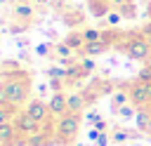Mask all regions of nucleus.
Returning <instances> with one entry per match:
<instances>
[{"mask_svg":"<svg viewBox=\"0 0 151 146\" xmlns=\"http://www.w3.org/2000/svg\"><path fill=\"white\" fill-rule=\"evenodd\" d=\"M5 87H7V104L12 108H21L31 99V75L21 68L12 71L5 75Z\"/></svg>","mask_w":151,"mask_h":146,"instance_id":"1","label":"nucleus"},{"mask_svg":"<svg viewBox=\"0 0 151 146\" xmlns=\"http://www.w3.org/2000/svg\"><path fill=\"white\" fill-rule=\"evenodd\" d=\"M80 122H83V113H64L61 118H57V127H54V141L59 146H73L76 137L80 132Z\"/></svg>","mask_w":151,"mask_h":146,"instance_id":"2","label":"nucleus"},{"mask_svg":"<svg viewBox=\"0 0 151 146\" xmlns=\"http://www.w3.org/2000/svg\"><path fill=\"white\" fill-rule=\"evenodd\" d=\"M120 49L132 61H149V57H151V40L144 33H130L120 42Z\"/></svg>","mask_w":151,"mask_h":146,"instance_id":"3","label":"nucleus"},{"mask_svg":"<svg viewBox=\"0 0 151 146\" xmlns=\"http://www.w3.org/2000/svg\"><path fill=\"white\" fill-rule=\"evenodd\" d=\"M130 104L137 108H151V80H134L130 87Z\"/></svg>","mask_w":151,"mask_h":146,"instance_id":"4","label":"nucleus"},{"mask_svg":"<svg viewBox=\"0 0 151 146\" xmlns=\"http://www.w3.org/2000/svg\"><path fill=\"white\" fill-rule=\"evenodd\" d=\"M14 127H17V132H19V137H33V134H38L40 130H42V125L28 113V111H24V108H19L17 111V115H14Z\"/></svg>","mask_w":151,"mask_h":146,"instance_id":"5","label":"nucleus"},{"mask_svg":"<svg viewBox=\"0 0 151 146\" xmlns=\"http://www.w3.org/2000/svg\"><path fill=\"white\" fill-rule=\"evenodd\" d=\"M24 111H28V113H31V115H33V118L42 125V127H45V125L54 118V115H52V111H50V106H47V101H42L40 97L28 99V104L24 106Z\"/></svg>","mask_w":151,"mask_h":146,"instance_id":"6","label":"nucleus"},{"mask_svg":"<svg viewBox=\"0 0 151 146\" xmlns=\"http://www.w3.org/2000/svg\"><path fill=\"white\" fill-rule=\"evenodd\" d=\"M47 106H50V111H52L54 118H61L64 113H68V94L66 92H52Z\"/></svg>","mask_w":151,"mask_h":146,"instance_id":"7","label":"nucleus"},{"mask_svg":"<svg viewBox=\"0 0 151 146\" xmlns=\"http://www.w3.org/2000/svg\"><path fill=\"white\" fill-rule=\"evenodd\" d=\"M109 47H111V35H106L104 40H97V42H87L85 49H83V57H99Z\"/></svg>","mask_w":151,"mask_h":146,"instance_id":"8","label":"nucleus"},{"mask_svg":"<svg viewBox=\"0 0 151 146\" xmlns=\"http://www.w3.org/2000/svg\"><path fill=\"white\" fill-rule=\"evenodd\" d=\"M17 137H19V132H17L14 122L0 125V146H14L17 144Z\"/></svg>","mask_w":151,"mask_h":146,"instance_id":"9","label":"nucleus"},{"mask_svg":"<svg viewBox=\"0 0 151 146\" xmlns=\"http://www.w3.org/2000/svg\"><path fill=\"white\" fill-rule=\"evenodd\" d=\"M64 42L76 52V54H83V49H85V38H83V31H71L66 38H64Z\"/></svg>","mask_w":151,"mask_h":146,"instance_id":"10","label":"nucleus"},{"mask_svg":"<svg viewBox=\"0 0 151 146\" xmlns=\"http://www.w3.org/2000/svg\"><path fill=\"white\" fill-rule=\"evenodd\" d=\"M14 16L19 21H31L33 19V5L28 0H17L14 2Z\"/></svg>","mask_w":151,"mask_h":146,"instance_id":"11","label":"nucleus"},{"mask_svg":"<svg viewBox=\"0 0 151 146\" xmlns=\"http://www.w3.org/2000/svg\"><path fill=\"white\" fill-rule=\"evenodd\" d=\"M125 104H130V92H127V87H118V89H113L111 92V111L116 113L120 106H125Z\"/></svg>","mask_w":151,"mask_h":146,"instance_id":"12","label":"nucleus"},{"mask_svg":"<svg viewBox=\"0 0 151 146\" xmlns=\"http://www.w3.org/2000/svg\"><path fill=\"white\" fill-rule=\"evenodd\" d=\"M87 106V97L83 92H71L68 94V111L71 113H83Z\"/></svg>","mask_w":151,"mask_h":146,"instance_id":"13","label":"nucleus"},{"mask_svg":"<svg viewBox=\"0 0 151 146\" xmlns=\"http://www.w3.org/2000/svg\"><path fill=\"white\" fill-rule=\"evenodd\" d=\"M47 75H50V80H66V75H68V66H64V64H59V66H50V68H47Z\"/></svg>","mask_w":151,"mask_h":146,"instance_id":"14","label":"nucleus"},{"mask_svg":"<svg viewBox=\"0 0 151 146\" xmlns=\"http://www.w3.org/2000/svg\"><path fill=\"white\" fill-rule=\"evenodd\" d=\"M132 137H137V134H132L130 130L118 127V130H113V132H111V144H125V141H127V139H132Z\"/></svg>","mask_w":151,"mask_h":146,"instance_id":"15","label":"nucleus"},{"mask_svg":"<svg viewBox=\"0 0 151 146\" xmlns=\"http://www.w3.org/2000/svg\"><path fill=\"white\" fill-rule=\"evenodd\" d=\"M83 38H85V42H97V40H104L106 33L99 28H83Z\"/></svg>","mask_w":151,"mask_h":146,"instance_id":"16","label":"nucleus"},{"mask_svg":"<svg viewBox=\"0 0 151 146\" xmlns=\"http://www.w3.org/2000/svg\"><path fill=\"white\" fill-rule=\"evenodd\" d=\"M137 106H132V104H125V106H120L118 111H116V115L118 118H123V120H132V118H137Z\"/></svg>","mask_w":151,"mask_h":146,"instance_id":"17","label":"nucleus"},{"mask_svg":"<svg viewBox=\"0 0 151 146\" xmlns=\"http://www.w3.org/2000/svg\"><path fill=\"white\" fill-rule=\"evenodd\" d=\"M149 115H151V108H139V111H137V118H134V120H137V130H139V132L146 130Z\"/></svg>","mask_w":151,"mask_h":146,"instance_id":"18","label":"nucleus"},{"mask_svg":"<svg viewBox=\"0 0 151 146\" xmlns=\"http://www.w3.org/2000/svg\"><path fill=\"white\" fill-rule=\"evenodd\" d=\"M116 9L123 14V19H134V14H137V7H134L132 0H127L125 5H120V7H116Z\"/></svg>","mask_w":151,"mask_h":146,"instance_id":"19","label":"nucleus"},{"mask_svg":"<svg viewBox=\"0 0 151 146\" xmlns=\"http://www.w3.org/2000/svg\"><path fill=\"white\" fill-rule=\"evenodd\" d=\"M14 115H17V108H12V106H0V125L12 122Z\"/></svg>","mask_w":151,"mask_h":146,"instance_id":"20","label":"nucleus"},{"mask_svg":"<svg viewBox=\"0 0 151 146\" xmlns=\"http://www.w3.org/2000/svg\"><path fill=\"white\" fill-rule=\"evenodd\" d=\"M104 19H106V24H109V26H118V24L123 21V14H120L118 9H111V12H109Z\"/></svg>","mask_w":151,"mask_h":146,"instance_id":"21","label":"nucleus"},{"mask_svg":"<svg viewBox=\"0 0 151 146\" xmlns=\"http://www.w3.org/2000/svg\"><path fill=\"white\" fill-rule=\"evenodd\" d=\"M80 66H83V71L90 75V73H94V68H97V64H94V59L92 57H85V59H80Z\"/></svg>","mask_w":151,"mask_h":146,"instance_id":"22","label":"nucleus"},{"mask_svg":"<svg viewBox=\"0 0 151 146\" xmlns=\"http://www.w3.org/2000/svg\"><path fill=\"white\" fill-rule=\"evenodd\" d=\"M35 52H38V57H47L50 52H54V45H50V42H40V45L35 47Z\"/></svg>","mask_w":151,"mask_h":146,"instance_id":"23","label":"nucleus"},{"mask_svg":"<svg viewBox=\"0 0 151 146\" xmlns=\"http://www.w3.org/2000/svg\"><path fill=\"white\" fill-rule=\"evenodd\" d=\"M0 106H9V104H7V87H5V78L0 80Z\"/></svg>","mask_w":151,"mask_h":146,"instance_id":"24","label":"nucleus"},{"mask_svg":"<svg viewBox=\"0 0 151 146\" xmlns=\"http://www.w3.org/2000/svg\"><path fill=\"white\" fill-rule=\"evenodd\" d=\"M101 134H104V132H99L97 127H90V132H87V139L94 144V141H99V137H101Z\"/></svg>","mask_w":151,"mask_h":146,"instance_id":"25","label":"nucleus"},{"mask_svg":"<svg viewBox=\"0 0 151 146\" xmlns=\"http://www.w3.org/2000/svg\"><path fill=\"white\" fill-rule=\"evenodd\" d=\"M85 120H87V122H90V125H94V122H99V120H101V115H99V113H97V111H90V113H87V115H85Z\"/></svg>","mask_w":151,"mask_h":146,"instance_id":"26","label":"nucleus"},{"mask_svg":"<svg viewBox=\"0 0 151 146\" xmlns=\"http://www.w3.org/2000/svg\"><path fill=\"white\" fill-rule=\"evenodd\" d=\"M109 144H111V134H106V132H104V134L99 137V141H94L92 146H109Z\"/></svg>","mask_w":151,"mask_h":146,"instance_id":"27","label":"nucleus"},{"mask_svg":"<svg viewBox=\"0 0 151 146\" xmlns=\"http://www.w3.org/2000/svg\"><path fill=\"white\" fill-rule=\"evenodd\" d=\"M92 127H97V130H99V132H106V130H109V122H106V120H104V118H101V120H99V122H94V125H92Z\"/></svg>","mask_w":151,"mask_h":146,"instance_id":"28","label":"nucleus"},{"mask_svg":"<svg viewBox=\"0 0 151 146\" xmlns=\"http://www.w3.org/2000/svg\"><path fill=\"white\" fill-rule=\"evenodd\" d=\"M109 2H111V5H113V7H120V5H125V2H127V0H109Z\"/></svg>","mask_w":151,"mask_h":146,"instance_id":"29","label":"nucleus"},{"mask_svg":"<svg viewBox=\"0 0 151 146\" xmlns=\"http://www.w3.org/2000/svg\"><path fill=\"white\" fill-rule=\"evenodd\" d=\"M146 19H149V21H151V0H149V2H146Z\"/></svg>","mask_w":151,"mask_h":146,"instance_id":"30","label":"nucleus"},{"mask_svg":"<svg viewBox=\"0 0 151 146\" xmlns=\"http://www.w3.org/2000/svg\"><path fill=\"white\" fill-rule=\"evenodd\" d=\"M144 134H149V137H151V115H149V122H146V130H144Z\"/></svg>","mask_w":151,"mask_h":146,"instance_id":"31","label":"nucleus"},{"mask_svg":"<svg viewBox=\"0 0 151 146\" xmlns=\"http://www.w3.org/2000/svg\"><path fill=\"white\" fill-rule=\"evenodd\" d=\"M28 2H31V5H42L45 0H28Z\"/></svg>","mask_w":151,"mask_h":146,"instance_id":"32","label":"nucleus"},{"mask_svg":"<svg viewBox=\"0 0 151 146\" xmlns=\"http://www.w3.org/2000/svg\"><path fill=\"white\" fill-rule=\"evenodd\" d=\"M73 146H83V144H80V141H76V144H73Z\"/></svg>","mask_w":151,"mask_h":146,"instance_id":"33","label":"nucleus"},{"mask_svg":"<svg viewBox=\"0 0 151 146\" xmlns=\"http://www.w3.org/2000/svg\"><path fill=\"white\" fill-rule=\"evenodd\" d=\"M5 2H9V0H0V5H5Z\"/></svg>","mask_w":151,"mask_h":146,"instance_id":"34","label":"nucleus"},{"mask_svg":"<svg viewBox=\"0 0 151 146\" xmlns=\"http://www.w3.org/2000/svg\"><path fill=\"white\" fill-rule=\"evenodd\" d=\"M26 146H28V144H26Z\"/></svg>","mask_w":151,"mask_h":146,"instance_id":"35","label":"nucleus"}]
</instances>
